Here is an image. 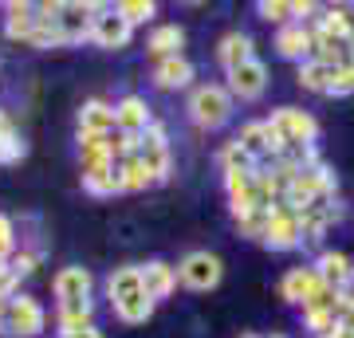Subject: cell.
<instances>
[{"mask_svg": "<svg viewBox=\"0 0 354 338\" xmlns=\"http://www.w3.org/2000/svg\"><path fill=\"white\" fill-rule=\"evenodd\" d=\"M102 4H59V32H64L67 44H79V39L91 36V24H95V12Z\"/></svg>", "mask_w": 354, "mask_h": 338, "instance_id": "10", "label": "cell"}, {"mask_svg": "<svg viewBox=\"0 0 354 338\" xmlns=\"http://www.w3.org/2000/svg\"><path fill=\"white\" fill-rule=\"evenodd\" d=\"M44 323H48V314H44V307H39L32 295H12L8 307H4L0 330L12 335V338H36L39 330H44Z\"/></svg>", "mask_w": 354, "mask_h": 338, "instance_id": "2", "label": "cell"}, {"mask_svg": "<svg viewBox=\"0 0 354 338\" xmlns=\"http://www.w3.org/2000/svg\"><path fill=\"white\" fill-rule=\"evenodd\" d=\"M319 32H327L330 39H342V44H354V16L342 8V4H330L323 8V16L315 20Z\"/></svg>", "mask_w": 354, "mask_h": 338, "instance_id": "21", "label": "cell"}, {"mask_svg": "<svg viewBox=\"0 0 354 338\" xmlns=\"http://www.w3.org/2000/svg\"><path fill=\"white\" fill-rule=\"evenodd\" d=\"M225 276V263L216 260L213 252H189L185 260L177 263V279L193 291H213Z\"/></svg>", "mask_w": 354, "mask_h": 338, "instance_id": "3", "label": "cell"}, {"mask_svg": "<svg viewBox=\"0 0 354 338\" xmlns=\"http://www.w3.org/2000/svg\"><path fill=\"white\" fill-rule=\"evenodd\" d=\"M130 36H134V28H130L118 12H114V4H102L99 12H95V24H91V39H95L99 48L118 51V48H127V44H130Z\"/></svg>", "mask_w": 354, "mask_h": 338, "instance_id": "6", "label": "cell"}, {"mask_svg": "<svg viewBox=\"0 0 354 338\" xmlns=\"http://www.w3.org/2000/svg\"><path fill=\"white\" fill-rule=\"evenodd\" d=\"M228 114H232V95L228 87H216V83H205L189 95V118L201 130H216V126L228 122Z\"/></svg>", "mask_w": 354, "mask_h": 338, "instance_id": "1", "label": "cell"}, {"mask_svg": "<svg viewBox=\"0 0 354 338\" xmlns=\"http://www.w3.org/2000/svg\"><path fill=\"white\" fill-rule=\"evenodd\" d=\"M64 338V335H59ZM67 338H102V330L99 326H87V330H79V335H67Z\"/></svg>", "mask_w": 354, "mask_h": 338, "instance_id": "41", "label": "cell"}, {"mask_svg": "<svg viewBox=\"0 0 354 338\" xmlns=\"http://www.w3.org/2000/svg\"><path fill=\"white\" fill-rule=\"evenodd\" d=\"M276 51L283 55V59H311V28L307 24H283L276 32Z\"/></svg>", "mask_w": 354, "mask_h": 338, "instance_id": "13", "label": "cell"}, {"mask_svg": "<svg viewBox=\"0 0 354 338\" xmlns=\"http://www.w3.org/2000/svg\"><path fill=\"white\" fill-rule=\"evenodd\" d=\"M106 138H111V134H79V169H83V173L111 162Z\"/></svg>", "mask_w": 354, "mask_h": 338, "instance_id": "25", "label": "cell"}, {"mask_svg": "<svg viewBox=\"0 0 354 338\" xmlns=\"http://www.w3.org/2000/svg\"><path fill=\"white\" fill-rule=\"evenodd\" d=\"M256 59L252 55V36L248 32H228L221 44H216V63L225 67V71H236L241 63Z\"/></svg>", "mask_w": 354, "mask_h": 338, "instance_id": "15", "label": "cell"}, {"mask_svg": "<svg viewBox=\"0 0 354 338\" xmlns=\"http://www.w3.org/2000/svg\"><path fill=\"white\" fill-rule=\"evenodd\" d=\"M150 126H153V114H150V106H146V99L127 95V99L114 102V130H118V134H127V138H142Z\"/></svg>", "mask_w": 354, "mask_h": 338, "instance_id": "8", "label": "cell"}, {"mask_svg": "<svg viewBox=\"0 0 354 338\" xmlns=\"http://www.w3.org/2000/svg\"><path fill=\"white\" fill-rule=\"evenodd\" d=\"M153 307H158V303H153L146 291H138V295H130V299L114 303V314H118L127 326H138V323H146V319L153 314Z\"/></svg>", "mask_w": 354, "mask_h": 338, "instance_id": "26", "label": "cell"}, {"mask_svg": "<svg viewBox=\"0 0 354 338\" xmlns=\"http://www.w3.org/2000/svg\"><path fill=\"white\" fill-rule=\"evenodd\" d=\"M264 244L276 252H291L304 244V225H299V216L291 213L288 205L279 200L276 209H272V216H268V232H264Z\"/></svg>", "mask_w": 354, "mask_h": 338, "instance_id": "5", "label": "cell"}, {"mask_svg": "<svg viewBox=\"0 0 354 338\" xmlns=\"http://www.w3.org/2000/svg\"><path fill=\"white\" fill-rule=\"evenodd\" d=\"M36 263H39L36 252H20V256H12V260H8V267H12L16 279H24V276H32V272H36Z\"/></svg>", "mask_w": 354, "mask_h": 338, "instance_id": "38", "label": "cell"}, {"mask_svg": "<svg viewBox=\"0 0 354 338\" xmlns=\"http://www.w3.org/2000/svg\"><path fill=\"white\" fill-rule=\"evenodd\" d=\"M351 267H354L351 256H342V252H323V256L315 260V276L323 279L327 288L339 291L342 283H346V276H351Z\"/></svg>", "mask_w": 354, "mask_h": 338, "instance_id": "23", "label": "cell"}, {"mask_svg": "<svg viewBox=\"0 0 354 338\" xmlns=\"http://www.w3.org/2000/svg\"><path fill=\"white\" fill-rule=\"evenodd\" d=\"M24 153H28V142L20 138L16 130H8V134L0 138V165H16Z\"/></svg>", "mask_w": 354, "mask_h": 338, "instance_id": "33", "label": "cell"}, {"mask_svg": "<svg viewBox=\"0 0 354 338\" xmlns=\"http://www.w3.org/2000/svg\"><path fill=\"white\" fill-rule=\"evenodd\" d=\"M114 130V106L106 99H87L79 106V134H111Z\"/></svg>", "mask_w": 354, "mask_h": 338, "instance_id": "14", "label": "cell"}, {"mask_svg": "<svg viewBox=\"0 0 354 338\" xmlns=\"http://www.w3.org/2000/svg\"><path fill=\"white\" fill-rule=\"evenodd\" d=\"M55 323H59L64 338H67V335H79V330H87V326H95V303H91V299L59 303V311H55Z\"/></svg>", "mask_w": 354, "mask_h": 338, "instance_id": "18", "label": "cell"}, {"mask_svg": "<svg viewBox=\"0 0 354 338\" xmlns=\"http://www.w3.org/2000/svg\"><path fill=\"white\" fill-rule=\"evenodd\" d=\"M272 338H283V335H272Z\"/></svg>", "mask_w": 354, "mask_h": 338, "instance_id": "44", "label": "cell"}, {"mask_svg": "<svg viewBox=\"0 0 354 338\" xmlns=\"http://www.w3.org/2000/svg\"><path fill=\"white\" fill-rule=\"evenodd\" d=\"M221 169L225 173H241V169H256V158L252 153H244L236 142H228L225 150H221Z\"/></svg>", "mask_w": 354, "mask_h": 338, "instance_id": "31", "label": "cell"}, {"mask_svg": "<svg viewBox=\"0 0 354 338\" xmlns=\"http://www.w3.org/2000/svg\"><path fill=\"white\" fill-rule=\"evenodd\" d=\"M268 122H272V130H276L288 146H311V142L319 138V122L307 111H295V106H279Z\"/></svg>", "mask_w": 354, "mask_h": 338, "instance_id": "4", "label": "cell"}, {"mask_svg": "<svg viewBox=\"0 0 354 338\" xmlns=\"http://www.w3.org/2000/svg\"><path fill=\"white\" fill-rule=\"evenodd\" d=\"M181 44H185V32L177 24H162L150 32V55H158V59H174V55H181Z\"/></svg>", "mask_w": 354, "mask_h": 338, "instance_id": "24", "label": "cell"}, {"mask_svg": "<svg viewBox=\"0 0 354 338\" xmlns=\"http://www.w3.org/2000/svg\"><path fill=\"white\" fill-rule=\"evenodd\" d=\"M8 130H12V122H8V114L0 111V138H4V134H8Z\"/></svg>", "mask_w": 354, "mask_h": 338, "instance_id": "42", "label": "cell"}, {"mask_svg": "<svg viewBox=\"0 0 354 338\" xmlns=\"http://www.w3.org/2000/svg\"><path fill=\"white\" fill-rule=\"evenodd\" d=\"M4 12V36L28 44V36L36 32V4H8Z\"/></svg>", "mask_w": 354, "mask_h": 338, "instance_id": "22", "label": "cell"}, {"mask_svg": "<svg viewBox=\"0 0 354 338\" xmlns=\"http://www.w3.org/2000/svg\"><path fill=\"white\" fill-rule=\"evenodd\" d=\"M83 189H87L91 197H114V193H127L122 173H118V165L114 162L99 165V169H87V173H83Z\"/></svg>", "mask_w": 354, "mask_h": 338, "instance_id": "19", "label": "cell"}, {"mask_svg": "<svg viewBox=\"0 0 354 338\" xmlns=\"http://www.w3.org/2000/svg\"><path fill=\"white\" fill-rule=\"evenodd\" d=\"M319 283H323V279L315 276V267H291L288 276L279 279V295H283L288 303H299V307H304Z\"/></svg>", "mask_w": 354, "mask_h": 338, "instance_id": "16", "label": "cell"}, {"mask_svg": "<svg viewBox=\"0 0 354 338\" xmlns=\"http://www.w3.org/2000/svg\"><path fill=\"white\" fill-rule=\"evenodd\" d=\"M153 83L162 91H181L193 83V63L185 55H174V59H158L153 67Z\"/></svg>", "mask_w": 354, "mask_h": 338, "instance_id": "17", "label": "cell"}, {"mask_svg": "<svg viewBox=\"0 0 354 338\" xmlns=\"http://www.w3.org/2000/svg\"><path fill=\"white\" fill-rule=\"evenodd\" d=\"M244 338H256V335H244Z\"/></svg>", "mask_w": 354, "mask_h": 338, "instance_id": "43", "label": "cell"}, {"mask_svg": "<svg viewBox=\"0 0 354 338\" xmlns=\"http://www.w3.org/2000/svg\"><path fill=\"white\" fill-rule=\"evenodd\" d=\"M339 303L342 307H354V267H351V276H346V283L339 288Z\"/></svg>", "mask_w": 354, "mask_h": 338, "instance_id": "39", "label": "cell"}, {"mask_svg": "<svg viewBox=\"0 0 354 338\" xmlns=\"http://www.w3.org/2000/svg\"><path fill=\"white\" fill-rule=\"evenodd\" d=\"M304 323H307V330L315 338H327L330 330H339V311H304Z\"/></svg>", "mask_w": 354, "mask_h": 338, "instance_id": "32", "label": "cell"}, {"mask_svg": "<svg viewBox=\"0 0 354 338\" xmlns=\"http://www.w3.org/2000/svg\"><path fill=\"white\" fill-rule=\"evenodd\" d=\"M236 146H241L244 153H252V158H264V153H268V122H248V126H241Z\"/></svg>", "mask_w": 354, "mask_h": 338, "instance_id": "29", "label": "cell"}, {"mask_svg": "<svg viewBox=\"0 0 354 338\" xmlns=\"http://www.w3.org/2000/svg\"><path fill=\"white\" fill-rule=\"evenodd\" d=\"M256 12L264 16L268 24H291V4H283V0H260V4H256Z\"/></svg>", "mask_w": 354, "mask_h": 338, "instance_id": "34", "label": "cell"}, {"mask_svg": "<svg viewBox=\"0 0 354 338\" xmlns=\"http://www.w3.org/2000/svg\"><path fill=\"white\" fill-rule=\"evenodd\" d=\"M330 75H335V67H323V63H315V59L299 63V87H304V91L327 95V91H330Z\"/></svg>", "mask_w": 354, "mask_h": 338, "instance_id": "28", "label": "cell"}, {"mask_svg": "<svg viewBox=\"0 0 354 338\" xmlns=\"http://www.w3.org/2000/svg\"><path fill=\"white\" fill-rule=\"evenodd\" d=\"M12 248H16V225H12V216L0 213V260H8Z\"/></svg>", "mask_w": 354, "mask_h": 338, "instance_id": "37", "label": "cell"}, {"mask_svg": "<svg viewBox=\"0 0 354 338\" xmlns=\"http://www.w3.org/2000/svg\"><path fill=\"white\" fill-rule=\"evenodd\" d=\"M134 153H138V162L153 173V181H165V177H169V142H165V130L158 122L138 138Z\"/></svg>", "mask_w": 354, "mask_h": 338, "instance_id": "7", "label": "cell"}, {"mask_svg": "<svg viewBox=\"0 0 354 338\" xmlns=\"http://www.w3.org/2000/svg\"><path fill=\"white\" fill-rule=\"evenodd\" d=\"M268 216H272V213H252V216H244V220H236V228H241L244 236L264 240V232H268Z\"/></svg>", "mask_w": 354, "mask_h": 338, "instance_id": "36", "label": "cell"}, {"mask_svg": "<svg viewBox=\"0 0 354 338\" xmlns=\"http://www.w3.org/2000/svg\"><path fill=\"white\" fill-rule=\"evenodd\" d=\"M264 87H268L264 59H248V63H241L236 71H228V95H232V99L252 102V99H260V95H264Z\"/></svg>", "mask_w": 354, "mask_h": 338, "instance_id": "9", "label": "cell"}, {"mask_svg": "<svg viewBox=\"0 0 354 338\" xmlns=\"http://www.w3.org/2000/svg\"><path fill=\"white\" fill-rule=\"evenodd\" d=\"M142 291V267L138 263H127V267H114L111 279H106V295H111V307L114 303L130 299V295H138Z\"/></svg>", "mask_w": 354, "mask_h": 338, "instance_id": "20", "label": "cell"}, {"mask_svg": "<svg viewBox=\"0 0 354 338\" xmlns=\"http://www.w3.org/2000/svg\"><path fill=\"white\" fill-rule=\"evenodd\" d=\"M327 95H354V59H351V63H342V67H335Z\"/></svg>", "mask_w": 354, "mask_h": 338, "instance_id": "35", "label": "cell"}, {"mask_svg": "<svg viewBox=\"0 0 354 338\" xmlns=\"http://www.w3.org/2000/svg\"><path fill=\"white\" fill-rule=\"evenodd\" d=\"M91 288H95V276L87 267H64L59 276L51 279V291L59 303H75V299H91Z\"/></svg>", "mask_w": 354, "mask_h": 338, "instance_id": "12", "label": "cell"}, {"mask_svg": "<svg viewBox=\"0 0 354 338\" xmlns=\"http://www.w3.org/2000/svg\"><path fill=\"white\" fill-rule=\"evenodd\" d=\"M118 173H122V185H127V193H138V189L158 185V181H153V173H150V169H146V165L138 162V153H130V158H122V162H118Z\"/></svg>", "mask_w": 354, "mask_h": 338, "instance_id": "27", "label": "cell"}, {"mask_svg": "<svg viewBox=\"0 0 354 338\" xmlns=\"http://www.w3.org/2000/svg\"><path fill=\"white\" fill-rule=\"evenodd\" d=\"M174 288H177V267H169L165 260L142 263V291H146L153 303L169 299V295H174Z\"/></svg>", "mask_w": 354, "mask_h": 338, "instance_id": "11", "label": "cell"}, {"mask_svg": "<svg viewBox=\"0 0 354 338\" xmlns=\"http://www.w3.org/2000/svg\"><path fill=\"white\" fill-rule=\"evenodd\" d=\"M114 12H118L130 28H134V24L153 20V16H158V4H153V0H118V4H114Z\"/></svg>", "mask_w": 354, "mask_h": 338, "instance_id": "30", "label": "cell"}, {"mask_svg": "<svg viewBox=\"0 0 354 338\" xmlns=\"http://www.w3.org/2000/svg\"><path fill=\"white\" fill-rule=\"evenodd\" d=\"M311 12H315V4H311V0H291V16H299V24H304Z\"/></svg>", "mask_w": 354, "mask_h": 338, "instance_id": "40", "label": "cell"}]
</instances>
